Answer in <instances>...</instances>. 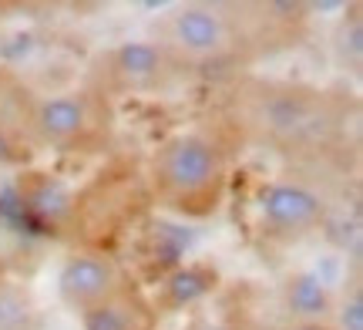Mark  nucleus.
Returning a JSON list of instances; mask_svg holds the SVG:
<instances>
[{
	"label": "nucleus",
	"instance_id": "f03ea898",
	"mask_svg": "<svg viewBox=\"0 0 363 330\" xmlns=\"http://www.w3.org/2000/svg\"><path fill=\"white\" fill-rule=\"evenodd\" d=\"M148 199L185 223L219 216L233 189L229 148L208 132L182 128L158 138L145 162Z\"/></svg>",
	"mask_w": 363,
	"mask_h": 330
},
{
	"label": "nucleus",
	"instance_id": "423d86ee",
	"mask_svg": "<svg viewBox=\"0 0 363 330\" xmlns=\"http://www.w3.org/2000/svg\"><path fill=\"white\" fill-rule=\"evenodd\" d=\"M330 223V196L310 175H279L256 192V233L272 246H299Z\"/></svg>",
	"mask_w": 363,
	"mask_h": 330
},
{
	"label": "nucleus",
	"instance_id": "7ed1b4c3",
	"mask_svg": "<svg viewBox=\"0 0 363 330\" xmlns=\"http://www.w3.org/2000/svg\"><path fill=\"white\" fill-rule=\"evenodd\" d=\"M13 125L27 145L54 152V155H98L111 145L118 128L115 101L88 84L61 88V92L21 98L13 111Z\"/></svg>",
	"mask_w": 363,
	"mask_h": 330
},
{
	"label": "nucleus",
	"instance_id": "1a4fd4ad",
	"mask_svg": "<svg viewBox=\"0 0 363 330\" xmlns=\"http://www.w3.org/2000/svg\"><path fill=\"white\" fill-rule=\"evenodd\" d=\"M276 304L283 310V324H330L333 287H326L313 270H293L279 283Z\"/></svg>",
	"mask_w": 363,
	"mask_h": 330
},
{
	"label": "nucleus",
	"instance_id": "9b49d317",
	"mask_svg": "<svg viewBox=\"0 0 363 330\" xmlns=\"http://www.w3.org/2000/svg\"><path fill=\"white\" fill-rule=\"evenodd\" d=\"M38 297L13 277L0 280V330H38Z\"/></svg>",
	"mask_w": 363,
	"mask_h": 330
},
{
	"label": "nucleus",
	"instance_id": "f8f14e48",
	"mask_svg": "<svg viewBox=\"0 0 363 330\" xmlns=\"http://www.w3.org/2000/svg\"><path fill=\"white\" fill-rule=\"evenodd\" d=\"M330 330H363L360 280H347L340 290H333V314H330Z\"/></svg>",
	"mask_w": 363,
	"mask_h": 330
},
{
	"label": "nucleus",
	"instance_id": "0eeeda50",
	"mask_svg": "<svg viewBox=\"0 0 363 330\" xmlns=\"http://www.w3.org/2000/svg\"><path fill=\"white\" fill-rule=\"evenodd\" d=\"M131 287L125 266L104 250H74L57 270V300L67 314L84 320L88 327L125 310L131 300Z\"/></svg>",
	"mask_w": 363,
	"mask_h": 330
},
{
	"label": "nucleus",
	"instance_id": "20e7f679",
	"mask_svg": "<svg viewBox=\"0 0 363 330\" xmlns=\"http://www.w3.org/2000/svg\"><path fill=\"white\" fill-rule=\"evenodd\" d=\"M148 40H155L169 61L185 75L208 67L239 65V38L222 0H182L152 17Z\"/></svg>",
	"mask_w": 363,
	"mask_h": 330
},
{
	"label": "nucleus",
	"instance_id": "f257e3e1",
	"mask_svg": "<svg viewBox=\"0 0 363 330\" xmlns=\"http://www.w3.org/2000/svg\"><path fill=\"white\" fill-rule=\"evenodd\" d=\"M222 119L242 145L316 175L357 152L360 101L343 84L239 75L222 88Z\"/></svg>",
	"mask_w": 363,
	"mask_h": 330
},
{
	"label": "nucleus",
	"instance_id": "9d476101",
	"mask_svg": "<svg viewBox=\"0 0 363 330\" xmlns=\"http://www.w3.org/2000/svg\"><path fill=\"white\" fill-rule=\"evenodd\" d=\"M330 57L343 75L350 78L363 75V17L357 4L340 13V21L330 31Z\"/></svg>",
	"mask_w": 363,
	"mask_h": 330
},
{
	"label": "nucleus",
	"instance_id": "dca6fc26",
	"mask_svg": "<svg viewBox=\"0 0 363 330\" xmlns=\"http://www.w3.org/2000/svg\"><path fill=\"white\" fill-rule=\"evenodd\" d=\"M4 277H7V273H4V260H0V280H4Z\"/></svg>",
	"mask_w": 363,
	"mask_h": 330
},
{
	"label": "nucleus",
	"instance_id": "ddd939ff",
	"mask_svg": "<svg viewBox=\"0 0 363 330\" xmlns=\"http://www.w3.org/2000/svg\"><path fill=\"white\" fill-rule=\"evenodd\" d=\"M189 330H256V327H249L246 320H239V317H212V314H202V317L192 320Z\"/></svg>",
	"mask_w": 363,
	"mask_h": 330
},
{
	"label": "nucleus",
	"instance_id": "4468645a",
	"mask_svg": "<svg viewBox=\"0 0 363 330\" xmlns=\"http://www.w3.org/2000/svg\"><path fill=\"white\" fill-rule=\"evenodd\" d=\"M0 105L11 111V119H13V111H17V105H21V98L13 94V75L4 65H0Z\"/></svg>",
	"mask_w": 363,
	"mask_h": 330
},
{
	"label": "nucleus",
	"instance_id": "39448f33",
	"mask_svg": "<svg viewBox=\"0 0 363 330\" xmlns=\"http://www.w3.org/2000/svg\"><path fill=\"white\" fill-rule=\"evenodd\" d=\"M189 78L185 71L169 61V54L155 40H121L115 48H104L88 71V88L101 92L108 101L115 98H162L175 92Z\"/></svg>",
	"mask_w": 363,
	"mask_h": 330
},
{
	"label": "nucleus",
	"instance_id": "6e6552de",
	"mask_svg": "<svg viewBox=\"0 0 363 330\" xmlns=\"http://www.w3.org/2000/svg\"><path fill=\"white\" fill-rule=\"evenodd\" d=\"M239 38V65L259 61L286 48H296L306 38L310 7L306 4H262V0H239L225 4Z\"/></svg>",
	"mask_w": 363,
	"mask_h": 330
},
{
	"label": "nucleus",
	"instance_id": "2eb2a0df",
	"mask_svg": "<svg viewBox=\"0 0 363 330\" xmlns=\"http://www.w3.org/2000/svg\"><path fill=\"white\" fill-rule=\"evenodd\" d=\"M269 330H330V324H276Z\"/></svg>",
	"mask_w": 363,
	"mask_h": 330
}]
</instances>
